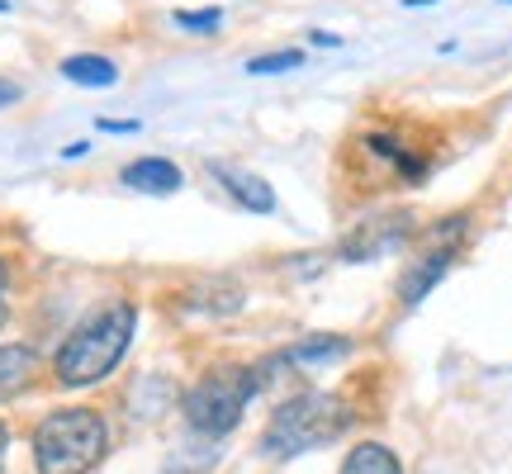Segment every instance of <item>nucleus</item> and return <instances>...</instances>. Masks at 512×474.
Here are the masks:
<instances>
[{
  "mask_svg": "<svg viewBox=\"0 0 512 474\" xmlns=\"http://www.w3.org/2000/svg\"><path fill=\"white\" fill-rule=\"evenodd\" d=\"M133 328H138V309H133L128 299H114L105 309H95L91 318L76 323L72 337L57 347V356H53L57 384L86 389V384H100L105 375H114V365L124 361L128 342H133Z\"/></svg>",
  "mask_w": 512,
  "mask_h": 474,
  "instance_id": "obj_1",
  "label": "nucleus"
},
{
  "mask_svg": "<svg viewBox=\"0 0 512 474\" xmlns=\"http://www.w3.org/2000/svg\"><path fill=\"white\" fill-rule=\"evenodd\" d=\"M351 422H356V408L342 394H328V389H309L299 399H285L271 413L266 432H261V451L271 460H290L304 456V451H318L328 441L347 437Z\"/></svg>",
  "mask_w": 512,
  "mask_h": 474,
  "instance_id": "obj_2",
  "label": "nucleus"
},
{
  "mask_svg": "<svg viewBox=\"0 0 512 474\" xmlns=\"http://www.w3.org/2000/svg\"><path fill=\"white\" fill-rule=\"evenodd\" d=\"M110 427L95 408H57L34 427L38 474H91L105 460Z\"/></svg>",
  "mask_w": 512,
  "mask_h": 474,
  "instance_id": "obj_3",
  "label": "nucleus"
},
{
  "mask_svg": "<svg viewBox=\"0 0 512 474\" xmlns=\"http://www.w3.org/2000/svg\"><path fill=\"white\" fill-rule=\"evenodd\" d=\"M261 394V375L256 365H219L200 375V384L185 394V422L200 432V437H228L242 422L247 403Z\"/></svg>",
  "mask_w": 512,
  "mask_h": 474,
  "instance_id": "obj_4",
  "label": "nucleus"
},
{
  "mask_svg": "<svg viewBox=\"0 0 512 474\" xmlns=\"http://www.w3.org/2000/svg\"><path fill=\"white\" fill-rule=\"evenodd\" d=\"M214 171V181H223V190L233 195V200L242 204V209H252V214H271L275 209V190L261 176H252V171H242V166H209Z\"/></svg>",
  "mask_w": 512,
  "mask_h": 474,
  "instance_id": "obj_5",
  "label": "nucleus"
},
{
  "mask_svg": "<svg viewBox=\"0 0 512 474\" xmlns=\"http://www.w3.org/2000/svg\"><path fill=\"white\" fill-rule=\"evenodd\" d=\"M451 261H456V247H437V252L418 256V261L403 271V280H399V299H403V304H418V299H427V294H432V285L451 271Z\"/></svg>",
  "mask_w": 512,
  "mask_h": 474,
  "instance_id": "obj_6",
  "label": "nucleus"
},
{
  "mask_svg": "<svg viewBox=\"0 0 512 474\" xmlns=\"http://www.w3.org/2000/svg\"><path fill=\"white\" fill-rule=\"evenodd\" d=\"M124 185L143 190V195H176L181 190V166L166 157H143V162L124 166Z\"/></svg>",
  "mask_w": 512,
  "mask_h": 474,
  "instance_id": "obj_7",
  "label": "nucleus"
},
{
  "mask_svg": "<svg viewBox=\"0 0 512 474\" xmlns=\"http://www.w3.org/2000/svg\"><path fill=\"white\" fill-rule=\"evenodd\" d=\"M403 237H408V219H389V228L380 233V223H366L356 237H347V247H342V256L347 261H370V256H380L389 252V247H399Z\"/></svg>",
  "mask_w": 512,
  "mask_h": 474,
  "instance_id": "obj_8",
  "label": "nucleus"
},
{
  "mask_svg": "<svg viewBox=\"0 0 512 474\" xmlns=\"http://www.w3.org/2000/svg\"><path fill=\"white\" fill-rule=\"evenodd\" d=\"M351 351V342L347 337H304V342H294V347H285L280 351V361L285 365H332V361H342Z\"/></svg>",
  "mask_w": 512,
  "mask_h": 474,
  "instance_id": "obj_9",
  "label": "nucleus"
},
{
  "mask_svg": "<svg viewBox=\"0 0 512 474\" xmlns=\"http://www.w3.org/2000/svg\"><path fill=\"white\" fill-rule=\"evenodd\" d=\"M38 375V356L34 347H0V399L19 394L24 384Z\"/></svg>",
  "mask_w": 512,
  "mask_h": 474,
  "instance_id": "obj_10",
  "label": "nucleus"
},
{
  "mask_svg": "<svg viewBox=\"0 0 512 474\" xmlns=\"http://www.w3.org/2000/svg\"><path fill=\"white\" fill-rule=\"evenodd\" d=\"M342 474H403V465L389 446H380V441H361V446L342 460Z\"/></svg>",
  "mask_w": 512,
  "mask_h": 474,
  "instance_id": "obj_11",
  "label": "nucleus"
},
{
  "mask_svg": "<svg viewBox=\"0 0 512 474\" xmlns=\"http://www.w3.org/2000/svg\"><path fill=\"white\" fill-rule=\"evenodd\" d=\"M62 76L76 81V86H114V81H119V67H114L110 57L81 53V57H67V62H62Z\"/></svg>",
  "mask_w": 512,
  "mask_h": 474,
  "instance_id": "obj_12",
  "label": "nucleus"
},
{
  "mask_svg": "<svg viewBox=\"0 0 512 474\" xmlns=\"http://www.w3.org/2000/svg\"><path fill=\"white\" fill-rule=\"evenodd\" d=\"M299 62H304V53H294V48H285V53L252 57V62H247V72H252V76H275V72H290V67H299Z\"/></svg>",
  "mask_w": 512,
  "mask_h": 474,
  "instance_id": "obj_13",
  "label": "nucleus"
},
{
  "mask_svg": "<svg viewBox=\"0 0 512 474\" xmlns=\"http://www.w3.org/2000/svg\"><path fill=\"white\" fill-rule=\"evenodd\" d=\"M219 10H181V15H176V24H181V29H219Z\"/></svg>",
  "mask_w": 512,
  "mask_h": 474,
  "instance_id": "obj_14",
  "label": "nucleus"
},
{
  "mask_svg": "<svg viewBox=\"0 0 512 474\" xmlns=\"http://www.w3.org/2000/svg\"><path fill=\"white\" fill-rule=\"evenodd\" d=\"M19 95H24V91H19L15 81H5V76H0V110H10V105L19 100Z\"/></svg>",
  "mask_w": 512,
  "mask_h": 474,
  "instance_id": "obj_15",
  "label": "nucleus"
},
{
  "mask_svg": "<svg viewBox=\"0 0 512 474\" xmlns=\"http://www.w3.org/2000/svg\"><path fill=\"white\" fill-rule=\"evenodd\" d=\"M100 128H105V133H133L138 124H133V119H124V124H119V119H105Z\"/></svg>",
  "mask_w": 512,
  "mask_h": 474,
  "instance_id": "obj_16",
  "label": "nucleus"
},
{
  "mask_svg": "<svg viewBox=\"0 0 512 474\" xmlns=\"http://www.w3.org/2000/svg\"><path fill=\"white\" fill-rule=\"evenodd\" d=\"M5 451H10V432H5V422H0V460H5Z\"/></svg>",
  "mask_w": 512,
  "mask_h": 474,
  "instance_id": "obj_17",
  "label": "nucleus"
},
{
  "mask_svg": "<svg viewBox=\"0 0 512 474\" xmlns=\"http://www.w3.org/2000/svg\"><path fill=\"white\" fill-rule=\"evenodd\" d=\"M5 280H10V271H5V261H0V290H5Z\"/></svg>",
  "mask_w": 512,
  "mask_h": 474,
  "instance_id": "obj_18",
  "label": "nucleus"
},
{
  "mask_svg": "<svg viewBox=\"0 0 512 474\" xmlns=\"http://www.w3.org/2000/svg\"><path fill=\"white\" fill-rule=\"evenodd\" d=\"M0 328H5V299H0Z\"/></svg>",
  "mask_w": 512,
  "mask_h": 474,
  "instance_id": "obj_19",
  "label": "nucleus"
}]
</instances>
